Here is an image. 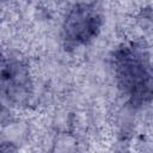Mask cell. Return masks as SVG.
<instances>
[{
  "label": "cell",
  "mask_w": 153,
  "mask_h": 153,
  "mask_svg": "<svg viewBox=\"0 0 153 153\" xmlns=\"http://www.w3.org/2000/svg\"><path fill=\"white\" fill-rule=\"evenodd\" d=\"M116 84L133 108H142L153 100V66L146 50L136 44H122L111 57Z\"/></svg>",
  "instance_id": "1"
},
{
  "label": "cell",
  "mask_w": 153,
  "mask_h": 153,
  "mask_svg": "<svg viewBox=\"0 0 153 153\" xmlns=\"http://www.w3.org/2000/svg\"><path fill=\"white\" fill-rule=\"evenodd\" d=\"M102 16L92 4H76L66 14L61 36L66 49H75L88 44L99 33Z\"/></svg>",
  "instance_id": "2"
},
{
  "label": "cell",
  "mask_w": 153,
  "mask_h": 153,
  "mask_svg": "<svg viewBox=\"0 0 153 153\" xmlns=\"http://www.w3.org/2000/svg\"><path fill=\"white\" fill-rule=\"evenodd\" d=\"M31 79L26 65L16 57H5L1 67V92L10 103L22 104L30 97Z\"/></svg>",
  "instance_id": "3"
}]
</instances>
